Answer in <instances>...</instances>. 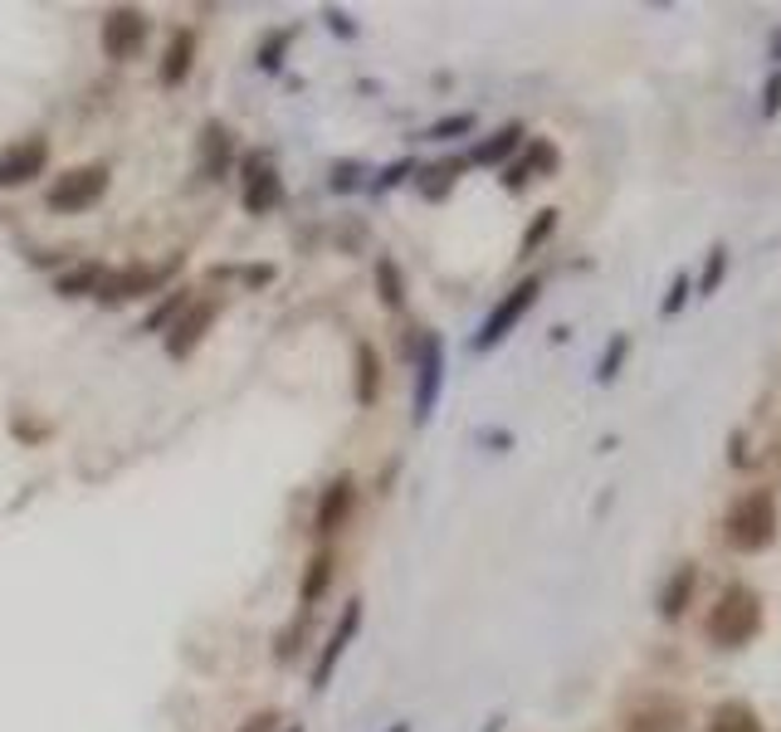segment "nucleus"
<instances>
[{
  "label": "nucleus",
  "mask_w": 781,
  "mask_h": 732,
  "mask_svg": "<svg viewBox=\"0 0 781 732\" xmlns=\"http://www.w3.org/2000/svg\"><path fill=\"white\" fill-rule=\"evenodd\" d=\"M761 630V601L752 586H728L708 611V640L718 650H742Z\"/></svg>",
  "instance_id": "obj_1"
},
{
  "label": "nucleus",
  "mask_w": 781,
  "mask_h": 732,
  "mask_svg": "<svg viewBox=\"0 0 781 732\" xmlns=\"http://www.w3.org/2000/svg\"><path fill=\"white\" fill-rule=\"evenodd\" d=\"M771 537H777V498H771L767 488L738 498L732 513H728V547H738V552H761V547H771Z\"/></svg>",
  "instance_id": "obj_2"
},
{
  "label": "nucleus",
  "mask_w": 781,
  "mask_h": 732,
  "mask_svg": "<svg viewBox=\"0 0 781 732\" xmlns=\"http://www.w3.org/2000/svg\"><path fill=\"white\" fill-rule=\"evenodd\" d=\"M107 195V166H74V171H64L54 185H49V210L59 215H78L88 210V205H98Z\"/></svg>",
  "instance_id": "obj_3"
},
{
  "label": "nucleus",
  "mask_w": 781,
  "mask_h": 732,
  "mask_svg": "<svg viewBox=\"0 0 781 732\" xmlns=\"http://www.w3.org/2000/svg\"><path fill=\"white\" fill-rule=\"evenodd\" d=\"M537 293H542V279H523V283H517V288L508 293V298L498 303V308H494V312H488V318H484V328H478L474 347H478V351L498 347V342H503L508 332H513L517 322H523V312H527V308H533V303H537Z\"/></svg>",
  "instance_id": "obj_4"
},
{
  "label": "nucleus",
  "mask_w": 781,
  "mask_h": 732,
  "mask_svg": "<svg viewBox=\"0 0 781 732\" xmlns=\"http://www.w3.org/2000/svg\"><path fill=\"white\" fill-rule=\"evenodd\" d=\"M146 15L142 10H132V5H113L103 15V54L107 59H117V64H127V59H137L142 54V44H146Z\"/></svg>",
  "instance_id": "obj_5"
},
{
  "label": "nucleus",
  "mask_w": 781,
  "mask_h": 732,
  "mask_svg": "<svg viewBox=\"0 0 781 732\" xmlns=\"http://www.w3.org/2000/svg\"><path fill=\"white\" fill-rule=\"evenodd\" d=\"M439 381H445V347L435 332L415 337V420H430L439 400Z\"/></svg>",
  "instance_id": "obj_6"
},
{
  "label": "nucleus",
  "mask_w": 781,
  "mask_h": 732,
  "mask_svg": "<svg viewBox=\"0 0 781 732\" xmlns=\"http://www.w3.org/2000/svg\"><path fill=\"white\" fill-rule=\"evenodd\" d=\"M215 312H220V298H191L181 308V318L166 328V357H191L195 347H201L205 328L215 322Z\"/></svg>",
  "instance_id": "obj_7"
},
{
  "label": "nucleus",
  "mask_w": 781,
  "mask_h": 732,
  "mask_svg": "<svg viewBox=\"0 0 781 732\" xmlns=\"http://www.w3.org/2000/svg\"><path fill=\"white\" fill-rule=\"evenodd\" d=\"M49 166V142L44 137H25V142H10L5 152H0V185H25L35 181L39 171Z\"/></svg>",
  "instance_id": "obj_8"
},
{
  "label": "nucleus",
  "mask_w": 781,
  "mask_h": 732,
  "mask_svg": "<svg viewBox=\"0 0 781 732\" xmlns=\"http://www.w3.org/2000/svg\"><path fill=\"white\" fill-rule=\"evenodd\" d=\"M279 201H283L279 171H273L264 156H249V162H244V210L269 215V210H279Z\"/></svg>",
  "instance_id": "obj_9"
},
{
  "label": "nucleus",
  "mask_w": 781,
  "mask_h": 732,
  "mask_svg": "<svg viewBox=\"0 0 781 732\" xmlns=\"http://www.w3.org/2000/svg\"><path fill=\"white\" fill-rule=\"evenodd\" d=\"M357 625H361V601H347V611H342V625L328 634V644H322L318 664H312V689H328L332 669H337V659L347 654V644H351V634H357Z\"/></svg>",
  "instance_id": "obj_10"
},
{
  "label": "nucleus",
  "mask_w": 781,
  "mask_h": 732,
  "mask_svg": "<svg viewBox=\"0 0 781 732\" xmlns=\"http://www.w3.org/2000/svg\"><path fill=\"white\" fill-rule=\"evenodd\" d=\"M351 498H357V493H351V478H347V474H342V478H332V484L322 488V498H318V517H312L322 537H332L342 523H347Z\"/></svg>",
  "instance_id": "obj_11"
},
{
  "label": "nucleus",
  "mask_w": 781,
  "mask_h": 732,
  "mask_svg": "<svg viewBox=\"0 0 781 732\" xmlns=\"http://www.w3.org/2000/svg\"><path fill=\"white\" fill-rule=\"evenodd\" d=\"M191 64H195V35H191V29H176V35L166 39L162 68H156L162 88H181V84H185V74H191Z\"/></svg>",
  "instance_id": "obj_12"
},
{
  "label": "nucleus",
  "mask_w": 781,
  "mask_h": 732,
  "mask_svg": "<svg viewBox=\"0 0 781 732\" xmlns=\"http://www.w3.org/2000/svg\"><path fill=\"white\" fill-rule=\"evenodd\" d=\"M162 283V273L152 269H123V273H103V283H98L93 298L103 303H127V298H142L146 288H156Z\"/></svg>",
  "instance_id": "obj_13"
},
{
  "label": "nucleus",
  "mask_w": 781,
  "mask_h": 732,
  "mask_svg": "<svg viewBox=\"0 0 781 732\" xmlns=\"http://www.w3.org/2000/svg\"><path fill=\"white\" fill-rule=\"evenodd\" d=\"M230 162H234V142H230V127H220V123H205V132H201V176H225L230 171Z\"/></svg>",
  "instance_id": "obj_14"
},
{
  "label": "nucleus",
  "mask_w": 781,
  "mask_h": 732,
  "mask_svg": "<svg viewBox=\"0 0 781 732\" xmlns=\"http://www.w3.org/2000/svg\"><path fill=\"white\" fill-rule=\"evenodd\" d=\"M381 396V357L371 342H357V406H376Z\"/></svg>",
  "instance_id": "obj_15"
},
{
  "label": "nucleus",
  "mask_w": 781,
  "mask_h": 732,
  "mask_svg": "<svg viewBox=\"0 0 781 732\" xmlns=\"http://www.w3.org/2000/svg\"><path fill=\"white\" fill-rule=\"evenodd\" d=\"M693 586H699V572H693V566H679V572H674V581L660 591V615H664V620L683 615V605H689Z\"/></svg>",
  "instance_id": "obj_16"
},
{
  "label": "nucleus",
  "mask_w": 781,
  "mask_h": 732,
  "mask_svg": "<svg viewBox=\"0 0 781 732\" xmlns=\"http://www.w3.org/2000/svg\"><path fill=\"white\" fill-rule=\"evenodd\" d=\"M332 572H337V556H332L328 547H322V552L308 562V576H303V605H318L322 595H328Z\"/></svg>",
  "instance_id": "obj_17"
},
{
  "label": "nucleus",
  "mask_w": 781,
  "mask_h": 732,
  "mask_svg": "<svg viewBox=\"0 0 781 732\" xmlns=\"http://www.w3.org/2000/svg\"><path fill=\"white\" fill-rule=\"evenodd\" d=\"M630 732H683V712L674 703H650L630 718Z\"/></svg>",
  "instance_id": "obj_18"
},
{
  "label": "nucleus",
  "mask_w": 781,
  "mask_h": 732,
  "mask_svg": "<svg viewBox=\"0 0 781 732\" xmlns=\"http://www.w3.org/2000/svg\"><path fill=\"white\" fill-rule=\"evenodd\" d=\"M708 732H761V718L747 708V703H722L718 712L708 718Z\"/></svg>",
  "instance_id": "obj_19"
},
{
  "label": "nucleus",
  "mask_w": 781,
  "mask_h": 732,
  "mask_svg": "<svg viewBox=\"0 0 781 732\" xmlns=\"http://www.w3.org/2000/svg\"><path fill=\"white\" fill-rule=\"evenodd\" d=\"M517 142H523V127H517V123L498 127V132L488 137V142H478V146H474V162H484V166L503 162V156H513V152H517Z\"/></svg>",
  "instance_id": "obj_20"
},
{
  "label": "nucleus",
  "mask_w": 781,
  "mask_h": 732,
  "mask_svg": "<svg viewBox=\"0 0 781 732\" xmlns=\"http://www.w3.org/2000/svg\"><path fill=\"white\" fill-rule=\"evenodd\" d=\"M552 166H556V146H552V142H533V152H527L523 162H517L513 171L503 176V181L517 191V185H527V176H533V171H552Z\"/></svg>",
  "instance_id": "obj_21"
},
{
  "label": "nucleus",
  "mask_w": 781,
  "mask_h": 732,
  "mask_svg": "<svg viewBox=\"0 0 781 732\" xmlns=\"http://www.w3.org/2000/svg\"><path fill=\"white\" fill-rule=\"evenodd\" d=\"M98 283H103V269H98V264H78V269L59 273V293H64V298H84V293H98Z\"/></svg>",
  "instance_id": "obj_22"
},
{
  "label": "nucleus",
  "mask_w": 781,
  "mask_h": 732,
  "mask_svg": "<svg viewBox=\"0 0 781 732\" xmlns=\"http://www.w3.org/2000/svg\"><path fill=\"white\" fill-rule=\"evenodd\" d=\"M185 303H191V293H185V288H176V293H171V298H166V303H162V308H156V312H152V318H146V322H142V328H146V332H162V328H171V322H176V318H181V308H185Z\"/></svg>",
  "instance_id": "obj_23"
},
{
  "label": "nucleus",
  "mask_w": 781,
  "mask_h": 732,
  "mask_svg": "<svg viewBox=\"0 0 781 732\" xmlns=\"http://www.w3.org/2000/svg\"><path fill=\"white\" fill-rule=\"evenodd\" d=\"M376 279H381V303L386 308H400V298H406V288H400V269L390 259H376Z\"/></svg>",
  "instance_id": "obj_24"
},
{
  "label": "nucleus",
  "mask_w": 781,
  "mask_h": 732,
  "mask_svg": "<svg viewBox=\"0 0 781 732\" xmlns=\"http://www.w3.org/2000/svg\"><path fill=\"white\" fill-rule=\"evenodd\" d=\"M464 132H474V113H454V117H439V123L430 127V137H435V142H449V137H464Z\"/></svg>",
  "instance_id": "obj_25"
},
{
  "label": "nucleus",
  "mask_w": 781,
  "mask_h": 732,
  "mask_svg": "<svg viewBox=\"0 0 781 732\" xmlns=\"http://www.w3.org/2000/svg\"><path fill=\"white\" fill-rule=\"evenodd\" d=\"M552 230H556V210H542V215H537L533 224H527V234H523V254H533L537 244H542V240H547V234H552Z\"/></svg>",
  "instance_id": "obj_26"
},
{
  "label": "nucleus",
  "mask_w": 781,
  "mask_h": 732,
  "mask_svg": "<svg viewBox=\"0 0 781 732\" xmlns=\"http://www.w3.org/2000/svg\"><path fill=\"white\" fill-rule=\"evenodd\" d=\"M722 269H728V249H713V254H708V273L699 279V293H703V298H708V293L722 283Z\"/></svg>",
  "instance_id": "obj_27"
},
{
  "label": "nucleus",
  "mask_w": 781,
  "mask_h": 732,
  "mask_svg": "<svg viewBox=\"0 0 781 732\" xmlns=\"http://www.w3.org/2000/svg\"><path fill=\"white\" fill-rule=\"evenodd\" d=\"M683 303H689V273H679V279H674V288H669V298L660 303V312H664V318H674Z\"/></svg>",
  "instance_id": "obj_28"
},
{
  "label": "nucleus",
  "mask_w": 781,
  "mask_h": 732,
  "mask_svg": "<svg viewBox=\"0 0 781 732\" xmlns=\"http://www.w3.org/2000/svg\"><path fill=\"white\" fill-rule=\"evenodd\" d=\"M625 347H630V342H625V337H615L611 347H605V357H601V371H596V376H601V381H615V367H620Z\"/></svg>",
  "instance_id": "obj_29"
},
{
  "label": "nucleus",
  "mask_w": 781,
  "mask_h": 732,
  "mask_svg": "<svg viewBox=\"0 0 781 732\" xmlns=\"http://www.w3.org/2000/svg\"><path fill=\"white\" fill-rule=\"evenodd\" d=\"M283 44H289V29H279V35H273V39H269V44H264V54H259V64H264V68H273V64H279V54H283Z\"/></svg>",
  "instance_id": "obj_30"
},
{
  "label": "nucleus",
  "mask_w": 781,
  "mask_h": 732,
  "mask_svg": "<svg viewBox=\"0 0 781 732\" xmlns=\"http://www.w3.org/2000/svg\"><path fill=\"white\" fill-rule=\"evenodd\" d=\"M273 722H279L273 712H254V718H244L240 732H273Z\"/></svg>",
  "instance_id": "obj_31"
},
{
  "label": "nucleus",
  "mask_w": 781,
  "mask_h": 732,
  "mask_svg": "<svg viewBox=\"0 0 781 732\" xmlns=\"http://www.w3.org/2000/svg\"><path fill=\"white\" fill-rule=\"evenodd\" d=\"M777 107H781V78H771L767 84V117L777 113Z\"/></svg>",
  "instance_id": "obj_32"
},
{
  "label": "nucleus",
  "mask_w": 781,
  "mask_h": 732,
  "mask_svg": "<svg viewBox=\"0 0 781 732\" xmlns=\"http://www.w3.org/2000/svg\"><path fill=\"white\" fill-rule=\"evenodd\" d=\"M390 732H410V722H396V728H390Z\"/></svg>",
  "instance_id": "obj_33"
},
{
  "label": "nucleus",
  "mask_w": 781,
  "mask_h": 732,
  "mask_svg": "<svg viewBox=\"0 0 781 732\" xmlns=\"http://www.w3.org/2000/svg\"><path fill=\"white\" fill-rule=\"evenodd\" d=\"M289 732H303V728H289Z\"/></svg>",
  "instance_id": "obj_34"
}]
</instances>
